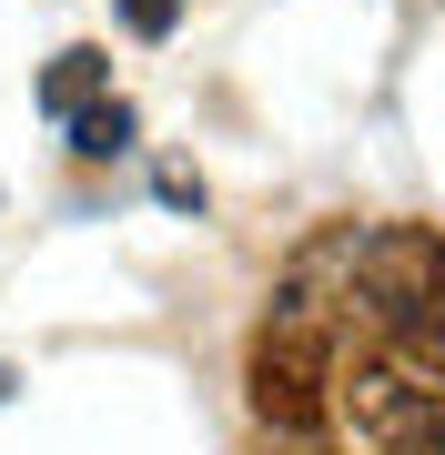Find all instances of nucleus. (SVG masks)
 Listing matches in <instances>:
<instances>
[{
  "instance_id": "obj_2",
  "label": "nucleus",
  "mask_w": 445,
  "mask_h": 455,
  "mask_svg": "<svg viewBox=\"0 0 445 455\" xmlns=\"http://www.w3.org/2000/svg\"><path fill=\"white\" fill-rule=\"evenodd\" d=\"M354 435L375 455H445V395L415 374H354Z\"/></svg>"
},
{
  "instance_id": "obj_6",
  "label": "nucleus",
  "mask_w": 445,
  "mask_h": 455,
  "mask_svg": "<svg viewBox=\"0 0 445 455\" xmlns=\"http://www.w3.org/2000/svg\"><path fill=\"white\" fill-rule=\"evenodd\" d=\"M283 455H304V445H283Z\"/></svg>"
},
{
  "instance_id": "obj_1",
  "label": "nucleus",
  "mask_w": 445,
  "mask_h": 455,
  "mask_svg": "<svg viewBox=\"0 0 445 455\" xmlns=\"http://www.w3.org/2000/svg\"><path fill=\"white\" fill-rule=\"evenodd\" d=\"M253 415L274 425V435H314L324 425V344L304 334V314L283 304L264 344H253Z\"/></svg>"
},
{
  "instance_id": "obj_3",
  "label": "nucleus",
  "mask_w": 445,
  "mask_h": 455,
  "mask_svg": "<svg viewBox=\"0 0 445 455\" xmlns=\"http://www.w3.org/2000/svg\"><path fill=\"white\" fill-rule=\"evenodd\" d=\"M101 82H112V61H101V51H91V41H71V51H61V61H51V71H41V112H51V122H71V112H82V101L101 92Z\"/></svg>"
},
{
  "instance_id": "obj_4",
  "label": "nucleus",
  "mask_w": 445,
  "mask_h": 455,
  "mask_svg": "<svg viewBox=\"0 0 445 455\" xmlns=\"http://www.w3.org/2000/svg\"><path fill=\"white\" fill-rule=\"evenodd\" d=\"M132 101H82V112H71V152H82V163H112V152H132Z\"/></svg>"
},
{
  "instance_id": "obj_5",
  "label": "nucleus",
  "mask_w": 445,
  "mask_h": 455,
  "mask_svg": "<svg viewBox=\"0 0 445 455\" xmlns=\"http://www.w3.org/2000/svg\"><path fill=\"white\" fill-rule=\"evenodd\" d=\"M172 20H182V0H122V31L132 41H172Z\"/></svg>"
}]
</instances>
